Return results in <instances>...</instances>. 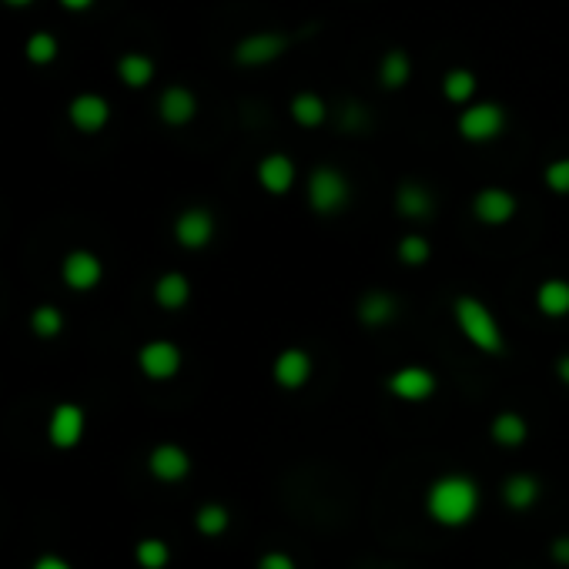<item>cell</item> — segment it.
<instances>
[{"label":"cell","mask_w":569,"mask_h":569,"mask_svg":"<svg viewBox=\"0 0 569 569\" xmlns=\"http://www.w3.org/2000/svg\"><path fill=\"white\" fill-rule=\"evenodd\" d=\"M479 503H482V493L476 479L462 476V472L439 476L426 493V513L432 516V523H439L442 529L469 526L479 513Z\"/></svg>","instance_id":"obj_1"},{"label":"cell","mask_w":569,"mask_h":569,"mask_svg":"<svg viewBox=\"0 0 569 569\" xmlns=\"http://www.w3.org/2000/svg\"><path fill=\"white\" fill-rule=\"evenodd\" d=\"M452 318H456L459 332L466 335V342L472 349H479L482 355H503L506 352V335L499 318L493 315V308H486L476 295H459L452 302Z\"/></svg>","instance_id":"obj_2"},{"label":"cell","mask_w":569,"mask_h":569,"mask_svg":"<svg viewBox=\"0 0 569 569\" xmlns=\"http://www.w3.org/2000/svg\"><path fill=\"white\" fill-rule=\"evenodd\" d=\"M305 195H308V208H312L315 215H322V218L342 215V211L352 205L349 178H345L342 171L332 168V165H318L312 175H308Z\"/></svg>","instance_id":"obj_3"},{"label":"cell","mask_w":569,"mask_h":569,"mask_svg":"<svg viewBox=\"0 0 569 569\" xmlns=\"http://www.w3.org/2000/svg\"><path fill=\"white\" fill-rule=\"evenodd\" d=\"M506 124H509V118H506L503 104L476 101V104H466V108L459 111L456 128L469 144H489V141H496L499 134L506 131Z\"/></svg>","instance_id":"obj_4"},{"label":"cell","mask_w":569,"mask_h":569,"mask_svg":"<svg viewBox=\"0 0 569 569\" xmlns=\"http://www.w3.org/2000/svg\"><path fill=\"white\" fill-rule=\"evenodd\" d=\"M292 47V37L282 31H258L241 37L235 44V64L238 67H268Z\"/></svg>","instance_id":"obj_5"},{"label":"cell","mask_w":569,"mask_h":569,"mask_svg":"<svg viewBox=\"0 0 569 569\" xmlns=\"http://www.w3.org/2000/svg\"><path fill=\"white\" fill-rule=\"evenodd\" d=\"M181 365H185V355L168 339H151L138 349V369L151 382H171L181 372Z\"/></svg>","instance_id":"obj_6"},{"label":"cell","mask_w":569,"mask_h":569,"mask_svg":"<svg viewBox=\"0 0 569 569\" xmlns=\"http://www.w3.org/2000/svg\"><path fill=\"white\" fill-rule=\"evenodd\" d=\"M385 389H389L392 399L419 405V402H429L432 395H436L439 382H436V375L426 369V365H402V369H395L389 375Z\"/></svg>","instance_id":"obj_7"},{"label":"cell","mask_w":569,"mask_h":569,"mask_svg":"<svg viewBox=\"0 0 569 569\" xmlns=\"http://www.w3.org/2000/svg\"><path fill=\"white\" fill-rule=\"evenodd\" d=\"M519 211V201L513 191L499 188V185H489V188H479L476 198H472V218L486 228H503L509 221L516 218Z\"/></svg>","instance_id":"obj_8"},{"label":"cell","mask_w":569,"mask_h":569,"mask_svg":"<svg viewBox=\"0 0 569 569\" xmlns=\"http://www.w3.org/2000/svg\"><path fill=\"white\" fill-rule=\"evenodd\" d=\"M148 472L151 479L165 482V486H178L191 476V456L185 446L178 442H158L151 452H148Z\"/></svg>","instance_id":"obj_9"},{"label":"cell","mask_w":569,"mask_h":569,"mask_svg":"<svg viewBox=\"0 0 569 569\" xmlns=\"http://www.w3.org/2000/svg\"><path fill=\"white\" fill-rule=\"evenodd\" d=\"M84 429H88V416H84L81 405L74 402L54 405L51 419H47V439H51L54 449H74L84 439Z\"/></svg>","instance_id":"obj_10"},{"label":"cell","mask_w":569,"mask_h":569,"mask_svg":"<svg viewBox=\"0 0 569 569\" xmlns=\"http://www.w3.org/2000/svg\"><path fill=\"white\" fill-rule=\"evenodd\" d=\"M312 372H315L312 355H308L305 349H298V345L282 349L272 362V379H275L278 389H285V392L305 389V385L312 382Z\"/></svg>","instance_id":"obj_11"},{"label":"cell","mask_w":569,"mask_h":569,"mask_svg":"<svg viewBox=\"0 0 569 569\" xmlns=\"http://www.w3.org/2000/svg\"><path fill=\"white\" fill-rule=\"evenodd\" d=\"M61 278L71 292H91V288L101 285L104 278V265L101 258L88 252V248H77V252H67L61 262Z\"/></svg>","instance_id":"obj_12"},{"label":"cell","mask_w":569,"mask_h":569,"mask_svg":"<svg viewBox=\"0 0 569 569\" xmlns=\"http://www.w3.org/2000/svg\"><path fill=\"white\" fill-rule=\"evenodd\" d=\"M215 215H211L208 208H185L181 215L175 218V238L181 248H188V252H201V248L211 245V238H215Z\"/></svg>","instance_id":"obj_13"},{"label":"cell","mask_w":569,"mask_h":569,"mask_svg":"<svg viewBox=\"0 0 569 569\" xmlns=\"http://www.w3.org/2000/svg\"><path fill=\"white\" fill-rule=\"evenodd\" d=\"M295 178H298L295 161L282 151H272L258 161V185H262V191H268V195L275 198L288 195V191L295 188Z\"/></svg>","instance_id":"obj_14"},{"label":"cell","mask_w":569,"mask_h":569,"mask_svg":"<svg viewBox=\"0 0 569 569\" xmlns=\"http://www.w3.org/2000/svg\"><path fill=\"white\" fill-rule=\"evenodd\" d=\"M67 118L81 134H98L108 128L111 121V104L101 98V94H77V98L67 104Z\"/></svg>","instance_id":"obj_15"},{"label":"cell","mask_w":569,"mask_h":569,"mask_svg":"<svg viewBox=\"0 0 569 569\" xmlns=\"http://www.w3.org/2000/svg\"><path fill=\"white\" fill-rule=\"evenodd\" d=\"M355 315H359L365 329H385V325H392L399 318V298L385 292V288H372V292H365L359 298Z\"/></svg>","instance_id":"obj_16"},{"label":"cell","mask_w":569,"mask_h":569,"mask_svg":"<svg viewBox=\"0 0 569 569\" xmlns=\"http://www.w3.org/2000/svg\"><path fill=\"white\" fill-rule=\"evenodd\" d=\"M539 496H543V486H539V479L533 472H513V476L503 479V486H499V499H503L506 509H513V513H529Z\"/></svg>","instance_id":"obj_17"},{"label":"cell","mask_w":569,"mask_h":569,"mask_svg":"<svg viewBox=\"0 0 569 569\" xmlns=\"http://www.w3.org/2000/svg\"><path fill=\"white\" fill-rule=\"evenodd\" d=\"M395 211L405 218V221H426L432 211H436V198L426 185L419 181H402L395 188Z\"/></svg>","instance_id":"obj_18"},{"label":"cell","mask_w":569,"mask_h":569,"mask_svg":"<svg viewBox=\"0 0 569 569\" xmlns=\"http://www.w3.org/2000/svg\"><path fill=\"white\" fill-rule=\"evenodd\" d=\"M158 114L161 121L171 124V128H185L188 121H195L198 114V98L181 84H171V88L158 98Z\"/></svg>","instance_id":"obj_19"},{"label":"cell","mask_w":569,"mask_h":569,"mask_svg":"<svg viewBox=\"0 0 569 569\" xmlns=\"http://www.w3.org/2000/svg\"><path fill=\"white\" fill-rule=\"evenodd\" d=\"M154 302L165 312H178L191 302V282L181 272H165L154 282Z\"/></svg>","instance_id":"obj_20"},{"label":"cell","mask_w":569,"mask_h":569,"mask_svg":"<svg viewBox=\"0 0 569 569\" xmlns=\"http://www.w3.org/2000/svg\"><path fill=\"white\" fill-rule=\"evenodd\" d=\"M489 436H493L496 446L503 449H519L529 439V422L519 416V412H499L489 426Z\"/></svg>","instance_id":"obj_21"},{"label":"cell","mask_w":569,"mask_h":569,"mask_svg":"<svg viewBox=\"0 0 569 569\" xmlns=\"http://www.w3.org/2000/svg\"><path fill=\"white\" fill-rule=\"evenodd\" d=\"M536 308L546 318H566L569 315V282L566 278H546L536 288Z\"/></svg>","instance_id":"obj_22"},{"label":"cell","mask_w":569,"mask_h":569,"mask_svg":"<svg viewBox=\"0 0 569 569\" xmlns=\"http://www.w3.org/2000/svg\"><path fill=\"white\" fill-rule=\"evenodd\" d=\"M412 77V57L402 51V47H392L389 54L379 61V81L385 91H402Z\"/></svg>","instance_id":"obj_23"},{"label":"cell","mask_w":569,"mask_h":569,"mask_svg":"<svg viewBox=\"0 0 569 569\" xmlns=\"http://www.w3.org/2000/svg\"><path fill=\"white\" fill-rule=\"evenodd\" d=\"M476 91H479V81L469 67H452V71H446V77H442V94H446V101L456 104V108L472 104Z\"/></svg>","instance_id":"obj_24"},{"label":"cell","mask_w":569,"mask_h":569,"mask_svg":"<svg viewBox=\"0 0 569 569\" xmlns=\"http://www.w3.org/2000/svg\"><path fill=\"white\" fill-rule=\"evenodd\" d=\"M154 61L148 54H141V51H131V54H124L121 61H118V77L128 88L134 91H141V88H148V84L154 81Z\"/></svg>","instance_id":"obj_25"},{"label":"cell","mask_w":569,"mask_h":569,"mask_svg":"<svg viewBox=\"0 0 569 569\" xmlns=\"http://www.w3.org/2000/svg\"><path fill=\"white\" fill-rule=\"evenodd\" d=\"M288 111H292V121L302 124V128H318V124H325V118H329V104L318 98L315 91L295 94L292 104H288Z\"/></svg>","instance_id":"obj_26"},{"label":"cell","mask_w":569,"mask_h":569,"mask_svg":"<svg viewBox=\"0 0 569 569\" xmlns=\"http://www.w3.org/2000/svg\"><path fill=\"white\" fill-rule=\"evenodd\" d=\"M228 526H231V513H228V506H221V503H205V506H198V513H195V529L205 539H218V536H225L228 533Z\"/></svg>","instance_id":"obj_27"},{"label":"cell","mask_w":569,"mask_h":569,"mask_svg":"<svg viewBox=\"0 0 569 569\" xmlns=\"http://www.w3.org/2000/svg\"><path fill=\"white\" fill-rule=\"evenodd\" d=\"M134 563L141 569H165L171 563V546L158 536H144L138 546H134Z\"/></svg>","instance_id":"obj_28"},{"label":"cell","mask_w":569,"mask_h":569,"mask_svg":"<svg viewBox=\"0 0 569 569\" xmlns=\"http://www.w3.org/2000/svg\"><path fill=\"white\" fill-rule=\"evenodd\" d=\"M395 255H399V262L402 265H412V268H419V265H426L429 258H432V245H429V238L426 235H402L399 238V245H395Z\"/></svg>","instance_id":"obj_29"},{"label":"cell","mask_w":569,"mask_h":569,"mask_svg":"<svg viewBox=\"0 0 569 569\" xmlns=\"http://www.w3.org/2000/svg\"><path fill=\"white\" fill-rule=\"evenodd\" d=\"M31 332L37 339H54V335L64 332V315L61 308L54 305H37L31 312Z\"/></svg>","instance_id":"obj_30"},{"label":"cell","mask_w":569,"mask_h":569,"mask_svg":"<svg viewBox=\"0 0 569 569\" xmlns=\"http://www.w3.org/2000/svg\"><path fill=\"white\" fill-rule=\"evenodd\" d=\"M57 37L54 34H47V31H37L27 37V44H24V54H27V61L31 64H54L57 61Z\"/></svg>","instance_id":"obj_31"},{"label":"cell","mask_w":569,"mask_h":569,"mask_svg":"<svg viewBox=\"0 0 569 569\" xmlns=\"http://www.w3.org/2000/svg\"><path fill=\"white\" fill-rule=\"evenodd\" d=\"M543 181L553 195H569V158H556L549 161L543 171Z\"/></svg>","instance_id":"obj_32"},{"label":"cell","mask_w":569,"mask_h":569,"mask_svg":"<svg viewBox=\"0 0 569 569\" xmlns=\"http://www.w3.org/2000/svg\"><path fill=\"white\" fill-rule=\"evenodd\" d=\"M255 569H298V563L292 553H285V549H272V553H262Z\"/></svg>","instance_id":"obj_33"},{"label":"cell","mask_w":569,"mask_h":569,"mask_svg":"<svg viewBox=\"0 0 569 569\" xmlns=\"http://www.w3.org/2000/svg\"><path fill=\"white\" fill-rule=\"evenodd\" d=\"M365 124H369V111L362 108V104H345V111H342V128L345 131H362Z\"/></svg>","instance_id":"obj_34"},{"label":"cell","mask_w":569,"mask_h":569,"mask_svg":"<svg viewBox=\"0 0 569 569\" xmlns=\"http://www.w3.org/2000/svg\"><path fill=\"white\" fill-rule=\"evenodd\" d=\"M549 559H553L556 566L569 569V536H556L553 543H549Z\"/></svg>","instance_id":"obj_35"},{"label":"cell","mask_w":569,"mask_h":569,"mask_svg":"<svg viewBox=\"0 0 569 569\" xmlns=\"http://www.w3.org/2000/svg\"><path fill=\"white\" fill-rule=\"evenodd\" d=\"M31 569H74L71 563H67L64 556H54V553H47L41 559H34V566Z\"/></svg>","instance_id":"obj_36"},{"label":"cell","mask_w":569,"mask_h":569,"mask_svg":"<svg viewBox=\"0 0 569 569\" xmlns=\"http://www.w3.org/2000/svg\"><path fill=\"white\" fill-rule=\"evenodd\" d=\"M57 4L67 7V11H74V14H81V11H91L94 0H57Z\"/></svg>","instance_id":"obj_37"},{"label":"cell","mask_w":569,"mask_h":569,"mask_svg":"<svg viewBox=\"0 0 569 569\" xmlns=\"http://www.w3.org/2000/svg\"><path fill=\"white\" fill-rule=\"evenodd\" d=\"M556 379L563 382V385H569V352L556 359Z\"/></svg>","instance_id":"obj_38"},{"label":"cell","mask_w":569,"mask_h":569,"mask_svg":"<svg viewBox=\"0 0 569 569\" xmlns=\"http://www.w3.org/2000/svg\"><path fill=\"white\" fill-rule=\"evenodd\" d=\"M7 7H27V4H34V0H4Z\"/></svg>","instance_id":"obj_39"}]
</instances>
